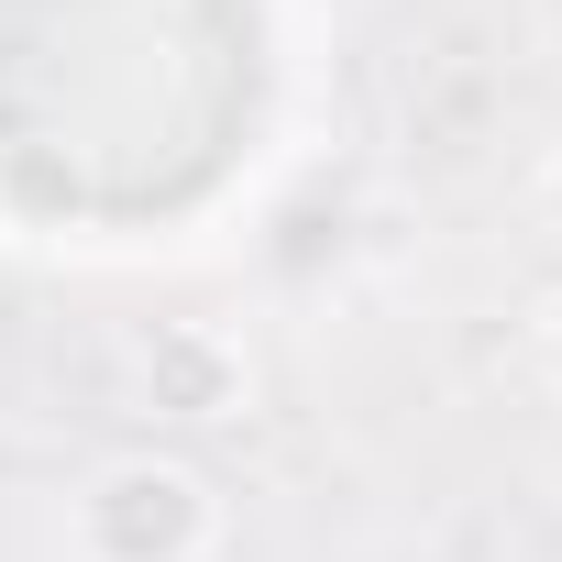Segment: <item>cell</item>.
Listing matches in <instances>:
<instances>
[{
	"label": "cell",
	"instance_id": "6da1fadb",
	"mask_svg": "<svg viewBox=\"0 0 562 562\" xmlns=\"http://www.w3.org/2000/svg\"><path fill=\"white\" fill-rule=\"evenodd\" d=\"M232 540V507L221 485L188 463V452H100L78 485H67V518H56V551L67 562H221Z\"/></svg>",
	"mask_w": 562,
	"mask_h": 562
},
{
	"label": "cell",
	"instance_id": "7a4b0ae2",
	"mask_svg": "<svg viewBox=\"0 0 562 562\" xmlns=\"http://www.w3.org/2000/svg\"><path fill=\"white\" fill-rule=\"evenodd\" d=\"M133 408L155 430H232L254 408V342L232 321H199V310L133 331Z\"/></svg>",
	"mask_w": 562,
	"mask_h": 562
},
{
	"label": "cell",
	"instance_id": "277c9868",
	"mask_svg": "<svg viewBox=\"0 0 562 562\" xmlns=\"http://www.w3.org/2000/svg\"><path fill=\"white\" fill-rule=\"evenodd\" d=\"M529 353H540V386L562 397V288L540 299V321H529Z\"/></svg>",
	"mask_w": 562,
	"mask_h": 562
},
{
	"label": "cell",
	"instance_id": "3957f363",
	"mask_svg": "<svg viewBox=\"0 0 562 562\" xmlns=\"http://www.w3.org/2000/svg\"><path fill=\"white\" fill-rule=\"evenodd\" d=\"M529 210H540V232L562 243V144H540V166H529Z\"/></svg>",
	"mask_w": 562,
	"mask_h": 562
}]
</instances>
